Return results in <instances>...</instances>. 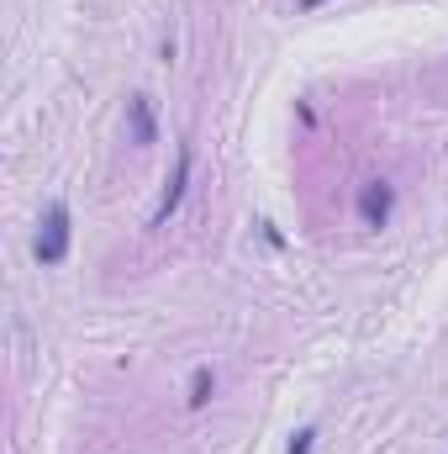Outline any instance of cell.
I'll return each mask as SVG.
<instances>
[{"mask_svg": "<svg viewBox=\"0 0 448 454\" xmlns=\"http://www.w3.org/2000/svg\"><path fill=\"white\" fill-rule=\"evenodd\" d=\"M69 238H74V217H69V201H48L37 238H32V254L37 264H64L69 259Z\"/></svg>", "mask_w": 448, "mask_h": 454, "instance_id": "1", "label": "cell"}, {"mask_svg": "<svg viewBox=\"0 0 448 454\" xmlns=\"http://www.w3.org/2000/svg\"><path fill=\"white\" fill-rule=\"evenodd\" d=\"M190 169H196V148L180 143V153H174V175L164 180V196H158V207H153L148 227H164L174 212H180V201H185V191H190Z\"/></svg>", "mask_w": 448, "mask_h": 454, "instance_id": "2", "label": "cell"}, {"mask_svg": "<svg viewBox=\"0 0 448 454\" xmlns=\"http://www.w3.org/2000/svg\"><path fill=\"white\" fill-rule=\"evenodd\" d=\"M390 212H396V185L369 180V185L359 191V217H364L369 227H385V223H390Z\"/></svg>", "mask_w": 448, "mask_h": 454, "instance_id": "3", "label": "cell"}, {"mask_svg": "<svg viewBox=\"0 0 448 454\" xmlns=\"http://www.w3.org/2000/svg\"><path fill=\"white\" fill-rule=\"evenodd\" d=\"M127 132H132L137 148L158 143V116H153V101L148 96H127Z\"/></svg>", "mask_w": 448, "mask_h": 454, "instance_id": "4", "label": "cell"}, {"mask_svg": "<svg viewBox=\"0 0 448 454\" xmlns=\"http://www.w3.org/2000/svg\"><path fill=\"white\" fill-rule=\"evenodd\" d=\"M212 391H217V375H212V364H201V370L190 375V396H185V402H190V412H201V407L212 402Z\"/></svg>", "mask_w": 448, "mask_h": 454, "instance_id": "5", "label": "cell"}, {"mask_svg": "<svg viewBox=\"0 0 448 454\" xmlns=\"http://www.w3.org/2000/svg\"><path fill=\"white\" fill-rule=\"evenodd\" d=\"M312 444H317V428H301V434L285 444V454H312Z\"/></svg>", "mask_w": 448, "mask_h": 454, "instance_id": "6", "label": "cell"}, {"mask_svg": "<svg viewBox=\"0 0 448 454\" xmlns=\"http://www.w3.org/2000/svg\"><path fill=\"white\" fill-rule=\"evenodd\" d=\"M296 5H301V11H317V5H328V0H296Z\"/></svg>", "mask_w": 448, "mask_h": 454, "instance_id": "7", "label": "cell"}]
</instances>
